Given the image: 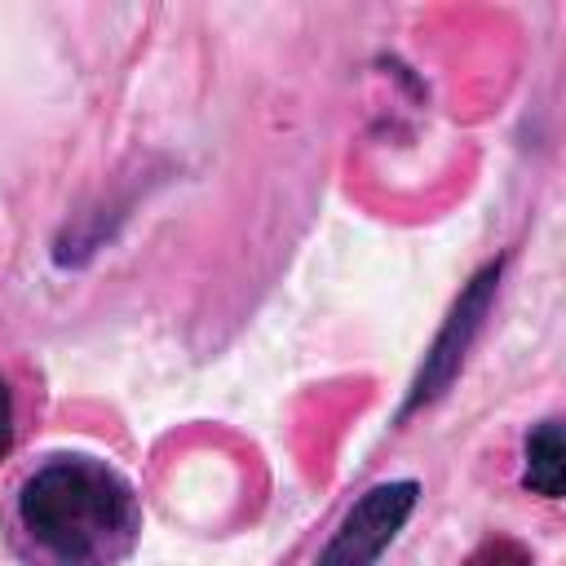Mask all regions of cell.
Masks as SVG:
<instances>
[{"label":"cell","instance_id":"1","mask_svg":"<svg viewBox=\"0 0 566 566\" xmlns=\"http://www.w3.org/2000/svg\"><path fill=\"white\" fill-rule=\"evenodd\" d=\"M4 526L27 566H119L142 539V500L115 464L57 451L18 478Z\"/></svg>","mask_w":566,"mask_h":566},{"label":"cell","instance_id":"2","mask_svg":"<svg viewBox=\"0 0 566 566\" xmlns=\"http://www.w3.org/2000/svg\"><path fill=\"white\" fill-rule=\"evenodd\" d=\"M416 500H420L416 478H394V482L367 486L345 509V517L336 522V531L323 544V553L314 557V566H376L385 557V548L398 539V531L407 526V517L416 513Z\"/></svg>","mask_w":566,"mask_h":566},{"label":"cell","instance_id":"3","mask_svg":"<svg viewBox=\"0 0 566 566\" xmlns=\"http://www.w3.org/2000/svg\"><path fill=\"white\" fill-rule=\"evenodd\" d=\"M495 283H500V265H486V270L464 287V296H460L455 310L447 314V323H442L433 349L424 354V367H420V376H416V385H411L407 411H416V407L433 402L438 394H447V385L455 380V371H460V363H464V354H469V345H473V336H478V327H482V318H486V310H491Z\"/></svg>","mask_w":566,"mask_h":566},{"label":"cell","instance_id":"4","mask_svg":"<svg viewBox=\"0 0 566 566\" xmlns=\"http://www.w3.org/2000/svg\"><path fill=\"white\" fill-rule=\"evenodd\" d=\"M522 482L535 495H544V500H557L562 495V429H557V420H539L526 433V447H522Z\"/></svg>","mask_w":566,"mask_h":566},{"label":"cell","instance_id":"5","mask_svg":"<svg viewBox=\"0 0 566 566\" xmlns=\"http://www.w3.org/2000/svg\"><path fill=\"white\" fill-rule=\"evenodd\" d=\"M469 566H531V557H526V548L513 544V539H491V544H482V548L469 557Z\"/></svg>","mask_w":566,"mask_h":566},{"label":"cell","instance_id":"6","mask_svg":"<svg viewBox=\"0 0 566 566\" xmlns=\"http://www.w3.org/2000/svg\"><path fill=\"white\" fill-rule=\"evenodd\" d=\"M13 438H18V407H13L9 380L0 376V460L13 451Z\"/></svg>","mask_w":566,"mask_h":566}]
</instances>
